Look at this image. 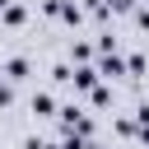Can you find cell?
I'll use <instances>...</instances> for the list:
<instances>
[{"instance_id":"2","label":"cell","mask_w":149,"mask_h":149,"mask_svg":"<svg viewBox=\"0 0 149 149\" xmlns=\"http://www.w3.org/2000/svg\"><path fill=\"white\" fill-rule=\"evenodd\" d=\"M23 19H28V9H23V5H19V0H9V5H5V9H0V23H5V28H19V23H23Z\"/></svg>"},{"instance_id":"3","label":"cell","mask_w":149,"mask_h":149,"mask_svg":"<svg viewBox=\"0 0 149 149\" xmlns=\"http://www.w3.org/2000/svg\"><path fill=\"white\" fill-rule=\"evenodd\" d=\"M98 74L116 79V74H130V70H126V61H121V56H98Z\"/></svg>"},{"instance_id":"4","label":"cell","mask_w":149,"mask_h":149,"mask_svg":"<svg viewBox=\"0 0 149 149\" xmlns=\"http://www.w3.org/2000/svg\"><path fill=\"white\" fill-rule=\"evenodd\" d=\"M74 88L93 93V88H98V65H79V70H74Z\"/></svg>"},{"instance_id":"5","label":"cell","mask_w":149,"mask_h":149,"mask_svg":"<svg viewBox=\"0 0 149 149\" xmlns=\"http://www.w3.org/2000/svg\"><path fill=\"white\" fill-rule=\"evenodd\" d=\"M33 112H37V116H51V112H61V107H56L51 93H33Z\"/></svg>"},{"instance_id":"1","label":"cell","mask_w":149,"mask_h":149,"mask_svg":"<svg viewBox=\"0 0 149 149\" xmlns=\"http://www.w3.org/2000/svg\"><path fill=\"white\" fill-rule=\"evenodd\" d=\"M28 70H33V65H28V56H9V61H5V79H9V84H23V79H28Z\"/></svg>"},{"instance_id":"6","label":"cell","mask_w":149,"mask_h":149,"mask_svg":"<svg viewBox=\"0 0 149 149\" xmlns=\"http://www.w3.org/2000/svg\"><path fill=\"white\" fill-rule=\"evenodd\" d=\"M70 61H79V65H93V47H88V42H74V47H70Z\"/></svg>"},{"instance_id":"7","label":"cell","mask_w":149,"mask_h":149,"mask_svg":"<svg viewBox=\"0 0 149 149\" xmlns=\"http://www.w3.org/2000/svg\"><path fill=\"white\" fill-rule=\"evenodd\" d=\"M107 9H116V14H135L140 0H107Z\"/></svg>"},{"instance_id":"9","label":"cell","mask_w":149,"mask_h":149,"mask_svg":"<svg viewBox=\"0 0 149 149\" xmlns=\"http://www.w3.org/2000/svg\"><path fill=\"white\" fill-rule=\"evenodd\" d=\"M9 102H14V84L5 79V84H0V107H9Z\"/></svg>"},{"instance_id":"8","label":"cell","mask_w":149,"mask_h":149,"mask_svg":"<svg viewBox=\"0 0 149 149\" xmlns=\"http://www.w3.org/2000/svg\"><path fill=\"white\" fill-rule=\"evenodd\" d=\"M126 70H130V74H144V56H140V51H135V56H126Z\"/></svg>"}]
</instances>
